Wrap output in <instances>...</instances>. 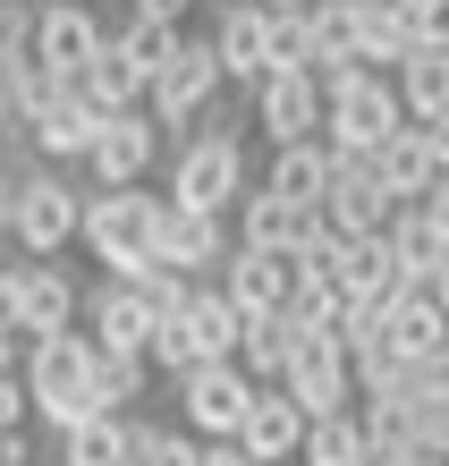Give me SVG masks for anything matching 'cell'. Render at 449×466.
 I'll return each instance as SVG.
<instances>
[{"mask_svg":"<svg viewBox=\"0 0 449 466\" xmlns=\"http://www.w3.org/2000/svg\"><path fill=\"white\" fill-rule=\"evenodd\" d=\"M161 204L153 187H94L86 196V255L102 263V280H145L161 263Z\"/></svg>","mask_w":449,"mask_h":466,"instance_id":"6da1fadb","label":"cell"},{"mask_svg":"<svg viewBox=\"0 0 449 466\" xmlns=\"http://www.w3.org/2000/svg\"><path fill=\"white\" fill-rule=\"evenodd\" d=\"M322 94H331V127H322V145L340 153V161H373L390 136H407V102H399V76H382V68H331L322 76Z\"/></svg>","mask_w":449,"mask_h":466,"instance_id":"7a4b0ae2","label":"cell"},{"mask_svg":"<svg viewBox=\"0 0 449 466\" xmlns=\"http://www.w3.org/2000/svg\"><path fill=\"white\" fill-rule=\"evenodd\" d=\"M94 365H102V348L86 331H51L26 348V390H35V416L51 432H77V424H102L110 407L94 390Z\"/></svg>","mask_w":449,"mask_h":466,"instance_id":"3957f363","label":"cell"},{"mask_svg":"<svg viewBox=\"0 0 449 466\" xmlns=\"http://www.w3.org/2000/svg\"><path fill=\"white\" fill-rule=\"evenodd\" d=\"M255 196V178H246V136H238V119H204L179 145V170H170V204H187V212H212V221H238V204Z\"/></svg>","mask_w":449,"mask_h":466,"instance_id":"277c9868","label":"cell"},{"mask_svg":"<svg viewBox=\"0 0 449 466\" xmlns=\"http://www.w3.org/2000/svg\"><path fill=\"white\" fill-rule=\"evenodd\" d=\"M9 238H17L35 263H51L60 246L86 238V196H77L68 178H51V170L9 178Z\"/></svg>","mask_w":449,"mask_h":466,"instance_id":"5b68a950","label":"cell"},{"mask_svg":"<svg viewBox=\"0 0 449 466\" xmlns=\"http://www.w3.org/2000/svg\"><path fill=\"white\" fill-rule=\"evenodd\" d=\"M246 416H255V373L246 365H195L179 373V424L195 441H238Z\"/></svg>","mask_w":449,"mask_h":466,"instance_id":"8992f818","label":"cell"},{"mask_svg":"<svg viewBox=\"0 0 449 466\" xmlns=\"http://www.w3.org/2000/svg\"><path fill=\"white\" fill-rule=\"evenodd\" d=\"M230 86V76H220V51H212V35H187L179 51H170V68L153 76V94H145V111L161 119V127H204L212 119V94Z\"/></svg>","mask_w":449,"mask_h":466,"instance_id":"52a82bcc","label":"cell"},{"mask_svg":"<svg viewBox=\"0 0 449 466\" xmlns=\"http://www.w3.org/2000/svg\"><path fill=\"white\" fill-rule=\"evenodd\" d=\"M102 51H110V35H102V17L86 9V0H43L35 9V60L60 76V86H77Z\"/></svg>","mask_w":449,"mask_h":466,"instance_id":"ba28073f","label":"cell"},{"mask_svg":"<svg viewBox=\"0 0 449 466\" xmlns=\"http://www.w3.org/2000/svg\"><path fill=\"white\" fill-rule=\"evenodd\" d=\"M255 127L271 136V153H289V145H322V127H331V94H322V76H263V86H255Z\"/></svg>","mask_w":449,"mask_h":466,"instance_id":"9c48e42d","label":"cell"},{"mask_svg":"<svg viewBox=\"0 0 449 466\" xmlns=\"http://www.w3.org/2000/svg\"><path fill=\"white\" fill-rule=\"evenodd\" d=\"M153 331H161V306L136 280H102L86 297V339L110 348V356H153Z\"/></svg>","mask_w":449,"mask_h":466,"instance_id":"30bf717a","label":"cell"},{"mask_svg":"<svg viewBox=\"0 0 449 466\" xmlns=\"http://www.w3.org/2000/svg\"><path fill=\"white\" fill-rule=\"evenodd\" d=\"M340 161V153H331ZM399 196H382V178H373V161H340V178H331V204H322V221H331V238H390V221H399Z\"/></svg>","mask_w":449,"mask_h":466,"instance_id":"8fae6325","label":"cell"},{"mask_svg":"<svg viewBox=\"0 0 449 466\" xmlns=\"http://www.w3.org/2000/svg\"><path fill=\"white\" fill-rule=\"evenodd\" d=\"M238 255V221H212V212H187V204H161V263L204 280V271H230Z\"/></svg>","mask_w":449,"mask_h":466,"instance_id":"7c38bea8","label":"cell"},{"mask_svg":"<svg viewBox=\"0 0 449 466\" xmlns=\"http://www.w3.org/2000/svg\"><path fill=\"white\" fill-rule=\"evenodd\" d=\"M77 314H86V297L60 263H17V339L35 348L51 331H77Z\"/></svg>","mask_w":449,"mask_h":466,"instance_id":"4fadbf2b","label":"cell"},{"mask_svg":"<svg viewBox=\"0 0 449 466\" xmlns=\"http://www.w3.org/2000/svg\"><path fill=\"white\" fill-rule=\"evenodd\" d=\"M212 51H220V76L263 86V76H271V9H263V0H220Z\"/></svg>","mask_w":449,"mask_h":466,"instance_id":"5bb4252c","label":"cell"},{"mask_svg":"<svg viewBox=\"0 0 449 466\" xmlns=\"http://www.w3.org/2000/svg\"><path fill=\"white\" fill-rule=\"evenodd\" d=\"M280 390H289L305 416H348L356 407V365H348V348H331V339H305V356L289 365V381H280Z\"/></svg>","mask_w":449,"mask_h":466,"instance_id":"9a60e30c","label":"cell"},{"mask_svg":"<svg viewBox=\"0 0 449 466\" xmlns=\"http://www.w3.org/2000/svg\"><path fill=\"white\" fill-rule=\"evenodd\" d=\"M220 289H230L246 314H289L297 289H305V271H297V255H255V246H238L230 271H220Z\"/></svg>","mask_w":449,"mask_h":466,"instance_id":"2e32d148","label":"cell"},{"mask_svg":"<svg viewBox=\"0 0 449 466\" xmlns=\"http://www.w3.org/2000/svg\"><path fill=\"white\" fill-rule=\"evenodd\" d=\"M153 153H161V119L153 111H128V119L102 127V145H94L86 170H94V187H145Z\"/></svg>","mask_w":449,"mask_h":466,"instance_id":"e0dca14e","label":"cell"},{"mask_svg":"<svg viewBox=\"0 0 449 466\" xmlns=\"http://www.w3.org/2000/svg\"><path fill=\"white\" fill-rule=\"evenodd\" d=\"M305 432H314V416H305L289 390H255V416H246L238 450L263 458V466H297V458H305Z\"/></svg>","mask_w":449,"mask_h":466,"instance_id":"ac0fdd59","label":"cell"},{"mask_svg":"<svg viewBox=\"0 0 449 466\" xmlns=\"http://www.w3.org/2000/svg\"><path fill=\"white\" fill-rule=\"evenodd\" d=\"M322 212H297V204H280L271 187L255 178V196L238 204V246H255V255H297L305 238H314Z\"/></svg>","mask_w":449,"mask_h":466,"instance_id":"d6986e66","label":"cell"},{"mask_svg":"<svg viewBox=\"0 0 449 466\" xmlns=\"http://www.w3.org/2000/svg\"><path fill=\"white\" fill-rule=\"evenodd\" d=\"M382 339H390L399 365H433V356H449V314H441V297H433V289H407L399 306H390Z\"/></svg>","mask_w":449,"mask_h":466,"instance_id":"ffe728a7","label":"cell"},{"mask_svg":"<svg viewBox=\"0 0 449 466\" xmlns=\"http://www.w3.org/2000/svg\"><path fill=\"white\" fill-rule=\"evenodd\" d=\"M102 111H94V102L86 94H60V102H51V111L35 119V127H26V145H35L43 161H94V145H102Z\"/></svg>","mask_w":449,"mask_h":466,"instance_id":"44dd1931","label":"cell"},{"mask_svg":"<svg viewBox=\"0 0 449 466\" xmlns=\"http://www.w3.org/2000/svg\"><path fill=\"white\" fill-rule=\"evenodd\" d=\"M187 331H195V348H204V365H238V348H246V331H255V314H246L220 280H204V289H195V306H187Z\"/></svg>","mask_w":449,"mask_h":466,"instance_id":"7402d4cb","label":"cell"},{"mask_svg":"<svg viewBox=\"0 0 449 466\" xmlns=\"http://www.w3.org/2000/svg\"><path fill=\"white\" fill-rule=\"evenodd\" d=\"M373 178H382V196H399V204H424L433 187H441V153H433V136H424V127L390 136V145L373 153Z\"/></svg>","mask_w":449,"mask_h":466,"instance_id":"603a6c76","label":"cell"},{"mask_svg":"<svg viewBox=\"0 0 449 466\" xmlns=\"http://www.w3.org/2000/svg\"><path fill=\"white\" fill-rule=\"evenodd\" d=\"M331 178H340L331 145H289V153H271V170H263V187H271L280 204H297V212H322L331 204Z\"/></svg>","mask_w":449,"mask_h":466,"instance_id":"cb8c5ba5","label":"cell"},{"mask_svg":"<svg viewBox=\"0 0 449 466\" xmlns=\"http://www.w3.org/2000/svg\"><path fill=\"white\" fill-rule=\"evenodd\" d=\"M68 94H86V102H94L102 119H128V111H145V94H153V86H145V68H136L128 51L110 43V51H102V60H94L86 76H77Z\"/></svg>","mask_w":449,"mask_h":466,"instance_id":"d4e9b609","label":"cell"},{"mask_svg":"<svg viewBox=\"0 0 449 466\" xmlns=\"http://www.w3.org/2000/svg\"><path fill=\"white\" fill-rule=\"evenodd\" d=\"M390 255H399V263H407V280H415V289H424V280H433V271L449 263V229L433 221V212H424V204H407V212H399V221H390Z\"/></svg>","mask_w":449,"mask_h":466,"instance_id":"484cf974","label":"cell"},{"mask_svg":"<svg viewBox=\"0 0 449 466\" xmlns=\"http://www.w3.org/2000/svg\"><path fill=\"white\" fill-rule=\"evenodd\" d=\"M314 68H364V25H356V0H314Z\"/></svg>","mask_w":449,"mask_h":466,"instance_id":"4316f807","label":"cell"},{"mask_svg":"<svg viewBox=\"0 0 449 466\" xmlns=\"http://www.w3.org/2000/svg\"><path fill=\"white\" fill-rule=\"evenodd\" d=\"M399 102H407L415 127L449 119V51H415V60L399 68Z\"/></svg>","mask_w":449,"mask_h":466,"instance_id":"83f0119b","label":"cell"},{"mask_svg":"<svg viewBox=\"0 0 449 466\" xmlns=\"http://www.w3.org/2000/svg\"><path fill=\"white\" fill-rule=\"evenodd\" d=\"M297 466H373V432H364V416L348 407V416H322L314 432H305V458Z\"/></svg>","mask_w":449,"mask_h":466,"instance_id":"f1b7e54d","label":"cell"},{"mask_svg":"<svg viewBox=\"0 0 449 466\" xmlns=\"http://www.w3.org/2000/svg\"><path fill=\"white\" fill-rule=\"evenodd\" d=\"M60 466H128V416H102V424L60 432Z\"/></svg>","mask_w":449,"mask_h":466,"instance_id":"f546056e","label":"cell"},{"mask_svg":"<svg viewBox=\"0 0 449 466\" xmlns=\"http://www.w3.org/2000/svg\"><path fill=\"white\" fill-rule=\"evenodd\" d=\"M145 381H153V356H110V348H102L94 390H102V407H110V416H128V407L145 399Z\"/></svg>","mask_w":449,"mask_h":466,"instance_id":"4dcf8cb0","label":"cell"},{"mask_svg":"<svg viewBox=\"0 0 449 466\" xmlns=\"http://www.w3.org/2000/svg\"><path fill=\"white\" fill-rule=\"evenodd\" d=\"M110 43H119V51H128V60H136V68H145V86H153V76H161V68H170V51H179L187 35H179V25H153V17H128V25H119V35H110Z\"/></svg>","mask_w":449,"mask_h":466,"instance_id":"1f68e13d","label":"cell"},{"mask_svg":"<svg viewBox=\"0 0 449 466\" xmlns=\"http://www.w3.org/2000/svg\"><path fill=\"white\" fill-rule=\"evenodd\" d=\"M407 25L424 51H449V0H407Z\"/></svg>","mask_w":449,"mask_h":466,"instance_id":"d6a6232c","label":"cell"},{"mask_svg":"<svg viewBox=\"0 0 449 466\" xmlns=\"http://www.w3.org/2000/svg\"><path fill=\"white\" fill-rule=\"evenodd\" d=\"M26 416H35V390H26V373L0 381V432H26Z\"/></svg>","mask_w":449,"mask_h":466,"instance_id":"836d02e7","label":"cell"},{"mask_svg":"<svg viewBox=\"0 0 449 466\" xmlns=\"http://www.w3.org/2000/svg\"><path fill=\"white\" fill-rule=\"evenodd\" d=\"M187 9H195V0H136V17H153V25H179V35H187Z\"/></svg>","mask_w":449,"mask_h":466,"instance_id":"e575fe53","label":"cell"},{"mask_svg":"<svg viewBox=\"0 0 449 466\" xmlns=\"http://www.w3.org/2000/svg\"><path fill=\"white\" fill-rule=\"evenodd\" d=\"M0 331H17V263H0Z\"/></svg>","mask_w":449,"mask_h":466,"instance_id":"d590c367","label":"cell"},{"mask_svg":"<svg viewBox=\"0 0 449 466\" xmlns=\"http://www.w3.org/2000/svg\"><path fill=\"white\" fill-rule=\"evenodd\" d=\"M204 466H263V458H246L238 441H204Z\"/></svg>","mask_w":449,"mask_h":466,"instance_id":"8d00e7d4","label":"cell"},{"mask_svg":"<svg viewBox=\"0 0 449 466\" xmlns=\"http://www.w3.org/2000/svg\"><path fill=\"white\" fill-rule=\"evenodd\" d=\"M0 466H35V450H26V432H0Z\"/></svg>","mask_w":449,"mask_h":466,"instance_id":"74e56055","label":"cell"},{"mask_svg":"<svg viewBox=\"0 0 449 466\" xmlns=\"http://www.w3.org/2000/svg\"><path fill=\"white\" fill-rule=\"evenodd\" d=\"M17 145H26V127H17V119H9V111H0V161H9V153H17Z\"/></svg>","mask_w":449,"mask_h":466,"instance_id":"f35d334b","label":"cell"},{"mask_svg":"<svg viewBox=\"0 0 449 466\" xmlns=\"http://www.w3.org/2000/svg\"><path fill=\"white\" fill-rule=\"evenodd\" d=\"M9 373H26V365H17V331H0V381Z\"/></svg>","mask_w":449,"mask_h":466,"instance_id":"ab89813d","label":"cell"},{"mask_svg":"<svg viewBox=\"0 0 449 466\" xmlns=\"http://www.w3.org/2000/svg\"><path fill=\"white\" fill-rule=\"evenodd\" d=\"M424 289H433V297H441V314H449V263H441V271H433V280H424Z\"/></svg>","mask_w":449,"mask_h":466,"instance_id":"60d3db41","label":"cell"},{"mask_svg":"<svg viewBox=\"0 0 449 466\" xmlns=\"http://www.w3.org/2000/svg\"><path fill=\"white\" fill-rule=\"evenodd\" d=\"M263 9H314V0H263Z\"/></svg>","mask_w":449,"mask_h":466,"instance_id":"b9f144b4","label":"cell"},{"mask_svg":"<svg viewBox=\"0 0 449 466\" xmlns=\"http://www.w3.org/2000/svg\"><path fill=\"white\" fill-rule=\"evenodd\" d=\"M0 229H9V178H0Z\"/></svg>","mask_w":449,"mask_h":466,"instance_id":"7bdbcfd3","label":"cell"}]
</instances>
